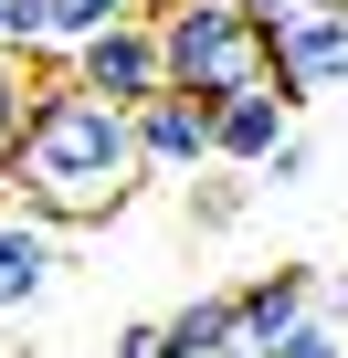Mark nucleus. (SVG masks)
<instances>
[{
	"instance_id": "nucleus-3",
	"label": "nucleus",
	"mask_w": 348,
	"mask_h": 358,
	"mask_svg": "<svg viewBox=\"0 0 348 358\" xmlns=\"http://www.w3.org/2000/svg\"><path fill=\"white\" fill-rule=\"evenodd\" d=\"M348 85V0H306V11L274 32V95L285 106H316Z\"/></svg>"
},
{
	"instance_id": "nucleus-17",
	"label": "nucleus",
	"mask_w": 348,
	"mask_h": 358,
	"mask_svg": "<svg viewBox=\"0 0 348 358\" xmlns=\"http://www.w3.org/2000/svg\"><path fill=\"white\" fill-rule=\"evenodd\" d=\"M137 11H169V0H137Z\"/></svg>"
},
{
	"instance_id": "nucleus-4",
	"label": "nucleus",
	"mask_w": 348,
	"mask_h": 358,
	"mask_svg": "<svg viewBox=\"0 0 348 358\" xmlns=\"http://www.w3.org/2000/svg\"><path fill=\"white\" fill-rule=\"evenodd\" d=\"M64 74L85 85V95H106V106H148V95H169V64H158V22H116V32H95L85 53H64Z\"/></svg>"
},
{
	"instance_id": "nucleus-7",
	"label": "nucleus",
	"mask_w": 348,
	"mask_h": 358,
	"mask_svg": "<svg viewBox=\"0 0 348 358\" xmlns=\"http://www.w3.org/2000/svg\"><path fill=\"white\" fill-rule=\"evenodd\" d=\"M53 274H64V232H53L43 211H22V201H0V316L43 306Z\"/></svg>"
},
{
	"instance_id": "nucleus-15",
	"label": "nucleus",
	"mask_w": 348,
	"mask_h": 358,
	"mask_svg": "<svg viewBox=\"0 0 348 358\" xmlns=\"http://www.w3.org/2000/svg\"><path fill=\"white\" fill-rule=\"evenodd\" d=\"M306 169H316V148H306V127H295V137H285V148L264 158V190H295V179H306Z\"/></svg>"
},
{
	"instance_id": "nucleus-11",
	"label": "nucleus",
	"mask_w": 348,
	"mask_h": 358,
	"mask_svg": "<svg viewBox=\"0 0 348 358\" xmlns=\"http://www.w3.org/2000/svg\"><path fill=\"white\" fill-rule=\"evenodd\" d=\"M0 53L43 64V53H53V0H0Z\"/></svg>"
},
{
	"instance_id": "nucleus-14",
	"label": "nucleus",
	"mask_w": 348,
	"mask_h": 358,
	"mask_svg": "<svg viewBox=\"0 0 348 358\" xmlns=\"http://www.w3.org/2000/svg\"><path fill=\"white\" fill-rule=\"evenodd\" d=\"M22 116H32V74H22V53H0V169L22 148Z\"/></svg>"
},
{
	"instance_id": "nucleus-8",
	"label": "nucleus",
	"mask_w": 348,
	"mask_h": 358,
	"mask_svg": "<svg viewBox=\"0 0 348 358\" xmlns=\"http://www.w3.org/2000/svg\"><path fill=\"white\" fill-rule=\"evenodd\" d=\"M232 295H243V337H253V348H274V337L327 295V274H316V264H274V274H253V285H232Z\"/></svg>"
},
{
	"instance_id": "nucleus-10",
	"label": "nucleus",
	"mask_w": 348,
	"mask_h": 358,
	"mask_svg": "<svg viewBox=\"0 0 348 358\" xmlns=\"http://www.w3.org/2000/svg\"><path fill=\"white\" fill-rule=\"evenodd\" d=\"M116 22H148V11H137V0H53V53H85Z\"/></svg>"
},
{
	"instance_id": "nucleus-13",
	"label": "nucleus",
	"mask_w": 348,
	"mask_h": 358,
	"mask_svg": "<svg viewBox=\"0 0 348 358\" xmlns=\"http://www.w3.org/2000/svg\"><path fill=\"white\" fill-rule=\"evenodd\" d=\"M253 190H264V179H201V190H190V222H201V232H232Z\"/></svg>"
},
{
	"instance_id": "nucleus-6",
	"label": "nucleus",
	"mask_w": 348,
	"mask_h": 358,
	"mask_svg": "<svg viewBox=\"0 0 348 358\" xmlns=\"http://www.w3.org/2000/svg\"><path fill=\"white\" fill-rule=\"evenodd\" d=\"M127 127H137L148 179H190V169H211V106H201V95H180V85H169V95H148Z\"/></svg>"
},
{
	"instance_id": "nucleus-1",
	"label": "nucleus",
	"mask_w": 348,
	"mask_h": 358,
	"mask_svg": "<svg viewBox=\"0 0 348 358\" xmlns=\"http://www.w3.org/2000/svg\"><path fill=\"white\" fill-rule=\"evenodd\" d=\"M137 179H148V158H137L127 106L85 95L64 74V53H43L32 116H22V148H11V169H0V190H11L22 211H43L53 232H85V222H116L127 211Z\"/></svg>"
},
{
	"instance_id": "nucleus-9",
	"label": "nucleus",
	"mask_w": 348,
	"mask_h": 358,
	"mask_svg": "<svg viewBox=\"0 0 348 358\" xmlns=\"http://www.w3.org/2000/svg\"><path fill=\"white\" fill-rule=\"evenodd\" d=\"M158 337H169V358H222V348L243 337V295H190V306H169Z\"/></svg>"
},
{
	"instance_id": "nucleus-12",
	"label": "nucleus",
	"mask_w": 348,
	"mask_h": 358,
	"mask_svg": "<svg viewBox=\"0 0 348 358\" xmlns=\"http://www.w3.org/2000/svg\"><path fill=\"white\" fill-rule=\"evenodd\" d=\"M264 358H348V337H337V316H327V295H316V306H306V316H295V327H285V337H274Z\"/></svg>"
},
{
	"instance_id": "nucleus-18",
	"label": "nucleus",
	"mask_w": 348,
	"mask_h": 358,
	"mask_svg": "<svg viewBox=\"0 0 348 358\" xmlns=\"http://www.w3.org/2000/svg\"><path fill=\"white\" fill-rule=\"evenodd\" d=\"M0 201H11V190H0Z\"/></svg>"
},
{
	"instance_id": "nucleus-5",
	"label": "nucleus",
	"mask_w": 348,
	"mask_h": 358,
	"mask_svg": "<svg viewBox=\"0 0 348 358\" xmlns=\"http://www.w3.org/2000/svg\"><path fill=\"white\" fill-rule=\"evenodd\" d=\"M295 137V106L274 95V85H243V95H211V169H243V179H264V158Z\"/></svg>"
},
{
	"instance_id": "nucleus-16",
	"label": "nucleus",
	"mask_w": 348,
	"mask_h": 358,
	"mask_svg": "<svg viewBox=\"0 0 348 358\" xmlns=\"http://www.w3.org/2000/svg\"><path fill=\"white\" fill-rule=\"evenodd\" d=\"M116 358H169V337H158V316H137V327H116Z\"/></svg>"
},
{
	"instance_id": "nucleus-2",
	"label": "nucleus",
	"mask_w": 348,
	"mask_h": 358,
	"mask_svg": "<svg viewBox=\"0 0 348 358\" xmlns=\"http://www.w3.org/2000/svg\"><path fill=\"white\" fill-rule=\"evenodd\" d=\"M158 22V64H169V85L180 95H243V85H274V32L243 11V0H169V11H148Z\"/></svg>"
}]
</instances>
